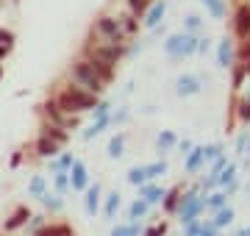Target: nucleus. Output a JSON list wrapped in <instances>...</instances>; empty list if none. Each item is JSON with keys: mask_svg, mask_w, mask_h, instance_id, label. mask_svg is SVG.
Listing matches in <instances>:
<instances>
[{"mask_svg": "<svg viewBox=\"0 0 250 236\" xmlns=\"http://www.w3.org/2000/svg\"><path fill=\"white\" fill-rule=\"evenodd\" d=\"M56 103H59V109H62V111H67V114H75V117H81L83 111L95 109V103H98V95H89L86 89H81V86L70 83V86H64V89L59 92Z\"/></svg>", "mask_w": 250, "mask_h": 236, "instance_id": "f257e3e1", "label": "nucleus"}, {"mask_svg": "<svg viewBox=\"0 0 250 236\" xmlns=\"http://www.w3.org/2000/svg\"><path fill=\"white\" fill-rule=\"evenodd\" d=\"M72 83L81 86V89H86L89 95H100V92L106 89V81L92 70V64L86 59H81V61L72 64Z\"/></svg>", "mask_w": 250, "mask_h": 236, "instance_id": "f03ea898", "label": "nucleus"}, {"mask_svg": "<svg viewBox=\"0 0 250 236\" xmlns=\"http://www.w3.org/2000/svg\"><path fill=\"white\" fill-rule=\"evenodd\" d=\"M86 56H89V61H100L106 67H114L125 56V45L123 42H103L100 39L95 45H86Z\"/></svg>", "mask_w": 250, "mask_h": 236, "instance_id": "7ed1b4c3", "label": "nucleus"}, {"mask_svg": "<svg viewBox=\"0 0 250 236\" xmlns=\"http://www.w3.org/2000/svg\"><path fill=\"white\" fill-rule=\"evenodd\" d=\"M164 53L170 59H187V56L197 53V37L195 34H172L164 42Z\"/></svg>", "mask_w": 250, "mask_h": 236, "instance_id": "20e7f679", "label": "nucleus"}, {"mask_svg": "<svg viewBox=\"0 0 250 236\" xmlns=\"http://www.w3.org/2000/svg\"><path fill=\"white\" fill-rule=\"evenodd\" d=\"M203 209H206V206H203V197H197V192L192 189V192H187V195L178 200V209H175V211H178L181 222H184V225H189V222H195L197 214H200Z\"/></svg>", "mask_w": 250, "mask_h": 236, "instance_id": "39448f33", "label": "nucleus"}, {"mask_svg": "<svg viewBox=\"0 0 250 236\" xmlns=\"http://www.w3.org/2000/svg\"><path fill=\"white\" fill-rule=\"evenodd\" d=\"M42 114L50 119V125H59V128H64V131L78 125V117H75V114H67V111H62L56 100H47L45 106H42Z\"/></svg>", "mask_w": 250, "mask_h": 236, "instance_id": "423d86ee", "label": "nucleus"}, {"mask_svg": "<svg viewBox=\"0 0 250 236\" xmlns=\"http://www.w3.org/2000/svg\"><path fill=\"white\" fill-rule=\"evenodd\" d=\"M95 34H98V39H103V42H125V39L120 37V20L108 17V14L95 22Z\"/></svg>", "mask_w": 250, "mask_h": 236, "instance_id": "0eeeda50", "label": "nucleus"}, {"mask_svg": "<svg viewBox=\"0 0 250 236\" xmlns=\"http://www.w3.org/2000/svg\"><path fill=\"white\" fill-rule=\"evenodd\" d=\"M67 178H70L72 192H86V186H89V170H86V164L75 158L70 167V173H67Z\"/></svg>", "mask_w": 250, "mask_h": 236, "instance_id": "6e6552de", "label": "nucleus"}, {"mask_svg": "<svg viewBox=\"0 0 250 236\" xmlns=\"http://www.w3.org/2000/svg\"><path fill=\"white\" fill-rule=\"evenodd\" d=\"M233 34L239 39H250V3H239L233 14Z\"/></svg>", "mask_w": 250, "mask_h": 236, "instance_id": "1a4fd4ad", "label": "nucleus"}, {"mask_svg": "<svg viewBox=\"0 0 250 236\" xmlns=\"http://www.w3.org/2000/svg\"><path fill=\"white\" fill-rule=\"evenodd\" d=\"M175 86H178L181 98H192V95H197V92L203 89V81H200L197 75H181Z\"/></svg>", "mask_w": 250, "mask_h": 236, "instance_id": "9d476101", "label": "nucleus"}, {"mask_svg": "<svg viewBox=\"0 0 250 236\" xmlns=\"http://www.w3.org/2000/svg\"><path fill=\"white\" fill-rule=\"evenodd\" d=\"M59 147L62 145H56L53 139H47V137H39L36 139V156H42V158H56L59 156Z\"/></svg>", "mask_w": 250, "mask_h": 236, "instance_id": "9b49d317", "label": "nucleus"}, {"mask_svg": "<svg viewBox=\"0 0 250 236\" xmlns=\"http://www.w3.org/2000/svg\"><path fill=\"white\" fill-rule=\"evenodd\" d=\"M161 197H164V189L156 186V183H142L139 186V200H145L147 206L150 203H161Z\"/></svg>", "mask_w": 250, "mask_h": 236, "instance_id": "f8f14e48", "label": "nucleus"}, {"mask_svg": "<svg viewBox=\"0 0 250 236\" xmlns=\"http://www.w3.org/2000/svg\"><path fill=\"white\" fill-rule=\"evenodd\" d=\"M206 164V158H203V147H192L189 150V156H187V161H184V170H187L189 175H195L200 167Z\"/></svg>", "mask_w": 250, "mask_h": 236, "instance_id": "ddd939ff", "label": "nucleus"}, {"mask_svg": "<svg viewBox=\"0 0 250 236\" xmlns=\"http://www.w3.org/2000/svg\"><path fill=\"white\" fill-rule=\"evenodd\" d=\"M164 11H167V3L164 0H156L150 9H147V17H145V25L147 28H156L161 22V17H164Z\"/></svg>", "mask_w": 250, "mask_h": 236, "instance_id": "4468645a", "label": "nucleus"}, {"mask_svg": "<svg viewBox=\"0 0 250 236\" xmlns=\"http://www.w3.org/2000/svg\"><path fill=\"white\" fill-rule=\"evenodd\" d=\"M217 61H220V67H231V61H233V42L228 37L220 42V47H217Z\"/></svg>", "mask_w": 250, "mask_h": 236, "instance_id": "2eb2a0df", "label": "nucleus"}, {"mask_svg": "<svg viewBox=\"0 0 250 236\" xmlns=\"http://www.w3.org/2000/svg\"><path fill=\"white\" fill-rule=\"evenodd\" d=\"M28 219H31V211H28L25 206H20V209L14 211L11 217H6V231H17V228L25 225Z\"/></svg>", "mask_w": 250, "mask_h": 236, "instance_id": "dca6fc26", "label": "nucleus"}, {"mask_svg": "<svg viewBox=\"0 0 250 236\" xmlns=\"http://www.w3.org/2000/svg\"><path fill=\"white\" fill-rule=\"evenodd\" d=\"M83 206H86V214L95 217L98 214V206H100V186H86V200H83Z\"/></svg>", "mask_w": 250, "mask_h": 236, "instance_id": "f3484780", "label": "nucleus"}, {"mask_svg": "<svg viewBox=\"0 0 250 236\" xmlns=\"http://www.w3.org/2000/svg\"><path fill=\"white\" fill-rule=\"evenodd\" d=\"M39 137H47V139H53L56 145H64V142L70 139V134H67L64 128H59V125H50V122H47V125H42V134H39Z\"/></svg>", "mask_w": 250, "mask_h": 236, "instance_id": "a211bd4d", "label": "nucleus"}, {"mask_svg": "<svg viewBox=\"0 0 250 236\" xmlns=\"http://www.w3.org/2000/svg\"><path fill=\"white\" fill-rule=\"evenodd\" d=\"M36 236H72V228L67 222H59V225H45L39 228V234Z\"/></svg>", "mask_w": 250, "mask_h": 236, "instance_id": "6ab92c4d", "label": "nucleus"}, {"mask_svg": "<svg viewBox=\"0 0 250 236\" xmlns=\"http://www.w3.org/2000/svg\"><path fill=\"white\" fill-rule=\"evenodd\" d=\"M72 153H62V156H56L53 161H50V170L53 173H70V167H72Z\"/></svg>", "mask_w": 250, "mask_h": 236, "instance_id": "aec40b11", "label": "nucleus"}, {"mask_svg": "<svg viewBox=\"0 0 250 236\" xmlns=\"http://www.w3.org/2000/svg\"><path fill=\"white\" fill-rule=\"evenodd\" d=\"M117 20H120V37L128 39L136 31V17L134 14H123V17H117Z\"/></svg>", "mask_w": 250, "mask_h": 236, "instance_id": "412c9836", "label": "nucleus"}, {"mask_svg": "<svg viewBox=\"0 0 250 236\" xmlns=\"http://www.w3.org/2000/svg\"><path fill=\"white\" fill-rule=\"evenodd\" d=\"M159 175H167V161L161 158V161H153V164H145V178L153 181V178H159Z\"/></svg>", "mask_w": 250, "mask_h": 236, "instance_id": "4be33fe9", "label": "nucleus"}, {"mask_svg": "<svg viewBox=\"0 0 250 236\" xmlns=\"http://www.w3.org/2000/svg\"><path fill=\"white\" fill-rule=\"evenodd\" d=\"M47 192V183H45V178H42V175H34V178H31V183H28V195H31V197H42V195H45Z\"/></svg>", "mask_w": 250, "mask_h": 236, "instance_id": "5701e85b", "label": "nucleus"}, {"mask_svg": "<svg viewBox=\"0 0 250 236\" xmlns=\"http://www.w3.org/2000/svg\"><path fill=\"white\" fill-rule=\"evenodd\" d=\"M108 125H111V119H108V117H103V119H95V122H92V125L86 128V131H83V139H95L98 134H103V131H106Z\"/></svg>", "mask_w": 250, "mask_h": 236, "instance_id": "b1692460", "label": "nucleus"}, {"mask_svg": "<svg viewBox=\"0 0 250 236\" xmlns=\"http://www.w3.org/2000/svg\"><path fill=\"white\" fill-rule=\"evenodd\" d=\"M206 9H208V14L214 20H223L225 17V0H200Z\"/></svg>", "mask_w": 250, "mask_h": 236, "instance_id": "393cba45", "label": "nucleus"}, {"mask_svg": "<svg viewBox=\"0 0 250 236\" xmlns=\"http://www.w3.org/2000/svg\"><path fill=\"white\" fill-rule=\"evenodd\" d=\"M231 222H233V209H231V206H223V209L217 211V217H214L211 225H214V228H225V225H231Z\"/></svg>", "mask_w": 250, "mask_h": 236, "instance_id": "a878e982", "label": "nucleus"}, {"mask_svg": "<svg viewBox=\"0 0 250 236\" xmlns=\"http://www.w3.org/2000/svg\"><path fill=\"white\" fill-rule=\"evenodd\" d=\"M123 147H125V134H117V137L108 139V156L111 158H120L123 156Z\"/></svg>", "mask_w": 250, "mask_h": 236, "instance_id": "bb28decb", "label": "nucleus"}, {"mask_svg": "<svg viewBox=\"0 0 250 236\" xmlns=\"http://www.w3.org/2000/svg\"><path fill=\"white\" fill-rule=\"evenodd\" d=\"M120 203H123V200H120V195H117V192H111V195L106 197V219H114L117 217Z\"/></svg>", "mask_w": 250, "mask_h": 236, "instance_id": "cd10ccee", "label": "nucleus"}, {"mask_svg": "<svg viewBox=\"0 0 250 236\" xmlns=\"http://www.w3.org/2000/svg\"><path fill=\"white\" fill-rule=\"evenodd\" d=\"M156 145H159L161 153H167V150H172V147L178 145V139H175V134H172V131H164V134L159 137V142H156Z\"/></svg>", "mask_w": 250, "mask_h": 236, "instance_id": "c85d7f7f", "label": "nucleus"}, {"mask_svg": "<svg viewBox=\"0 0 250 236\" xmlns=\"http://www.w3.org/2000/svg\"><path fill=\"white\" fill-rule=\"evenodd\" d=\"M161 200H164V209H167V211H175V209H178V200H181V186H175L172 192H167Z\"/></svg>", "mask_w": 250, "mask_h": 236, "instance_id": "c756f323", "label": "nucleus"}, {"mask_svg": "<svg viewBox=\"0 0 250 236\" xmlns=\"http://www.w3.org/2000/svg\"><path fill=\"white\" fill-rule=\"evenodd\" d=\"M145 214H147V203H145V200H134V203H131V209H128V217L134 219H142Z\"/></svg>", "mask_w": 250, "mask_h": 236, "instance_id": "7c9ffc66", "label": "nucleus"}, {"mask_svg": "<svg viewBox=\"0 0 250 236\" xmlns=\"http://www.w3.org/2000/svg\"><path fill=\"white\" fill-rule=\"evenodd\" d=\"M239 67L245 75H250V39H245V45L239 50Z\"/></svg>", "mask_w": 250, "mask_h": 236, "instance_id": "2f4dec72", "label": "nucleus"}, {"mask_svg": "<svg viewBox=\"0 0 250 236\" xmlns=\"http://www.w3.org/2000/svg\"><path fill=\"white\" fill-rule=\"evenodd\" d=\"M39 200H42V203H45L50 211H62V209H64V200L59 197V195H50V192H45Z\"/></svg>", "mask_w": 250, "mask_h": 236, "instance_id": "473e14b6", "label": "nucleus"}, {"mask_svg": "<svg viewBox=\"0 0 250 236\" xmlns=\"http://www.w3.org/2000/svg\"><path fill=\"white\" fill-rule=\"evenodd\" d=\"M128 183H134V186L147 183V178H145V167H131V170H128Z\"/></svg>", "mask_w": 250, "mask_h": 236, "instance_id": "72a5a7b5", "label": "nucleus"}, {"mask_svg": "<svg viewBox=\"0 0 250 236\" xmlns=\"http://www.w3.org/2000/svg\"><path fill=\"white\" fill-rule=\"evenodd\" d=\"M225 197H228L225 192H217V195H211L208 200H203V206H206V209H214V211H220V209L225 206Z\"/></svg>", "mask_w": 250, "mask_h": 236, "instance_id": "f704fd0d", "label": "nucleus"}, {"mask_svg": "<svg viewBox=\"0 0 250 236\" xmlns=\"http://www.w3.org/2000/svg\"><path fill=\"white\" fill-rule=\"evenodd\" d=\"M53 183H56V192H59V195H67V189H70L67 173H53Z\"/></svg>", "mask_w": 250, "mask_h": 236, "instance_id": "c9c22d12", "label": "nucleus"}, {"mask_svg": "<svg viewBox=\"0 0 250 236\" xmlns=\"http://www.w3.org/2000/svg\"><path fill=\"white\" fill-rule=\"evenodd\" d=\"M128 9H131L134 17H139V14H145V11L150 9V0H128Z\"/></svg>", "mask_w": 250, "mask_h": 236, "instance_id": "e433bc0d", "label": "nucleus"}, {"mask_svg": "<svg viewBox=\"0 0 250 236\" xmlns=\"http://www.w3.org/2000/svg\"><path fill=\"white\" fill-rule=\"evenodd\" d=\"M111 236H139V225L136 222H131V225H117L111 231Z\"/></svg>", "mask_w": 250, "mask_h": 236, "instance_id": "4c0bfd02", "label": "nucleus"}, {"mask_svg": "<svg viewBox=\"0 0 250 236\" xmlns=\"http://www.w3.org/2000/svg\"><path fill=\"white\" fill-rule=\"evenodd\" d=\"M25 228H28V234H39V228H45V217H39V214H31V219L25 222Z\"/></svg>", "mask_w": 250, "mask_h": 236, "instance_id": "58836bf2", "label": "nucleus"}, {"mask_svg": "<svg viewBox=\"0 0 250 236\" xmlns=\"http://www.w3.org/2000/svg\"><path fill=\"white\" fill-rule=\"evenodd\" d=\"M223 156V145H208V147H203V158L206 161H217Z\"/></svg>", "mask_w": 250, "mask_h": 236, "instance_id": "ea45409f", "label": "nucleus"}, {"mask_svg": "<svg viewBox=\"0 0 250 236\" xmlns=\"http://www.w3.org/2000/svg\"><path fill=\"white\" fill-rule=\"evenodd\" d=\"M184 25H187V31H184V34H192V31H197V28L203 25V20L197 17V14H189V17H187V22H184Z\"/></svg>", "mask_w": 250, "mask_h": 236, "instance_id": "a19ab883", "label": "nucleus"}, {"mask_svg": "<svg viewBox=\"0 0 250 236\" xmlns=\"http://www.w3.org/2000/svg\"><path fill=\"white\" fill-rule=\"evenodd\" d=\"M108 103H95V119H103V117H108Z\"/></svg>", "mask_w": 250, "mask_h": 236, "instance_id": "79ce46f5", "label": "nucleus"}, {"mask_svg": "<svg viewBox=\"0 0 250 236\" xmlns=\"http://www.w3.org/2000/svg\"><path fill=\"white\" fill-rule=\"evenodd\" d=\"M164 231H167V228H164V222H161V225L147 228V231H145V236H164Z\"/></svg>", "mask_w": 250, "mask_h": 236, "instance_id": "37998d69", "label": "nucleus"}, {"mask_svg": "<svg viewBox=\"0 0 250 236\" xmlns=\"http://www.w3.org/2000/svg\"><path fill=\"white\" fill-rule=\"evenodd\" d=\"M197 236H217V228L211 222H206V225H200V234Z\"/></svg>", "mask_w": 250, "mask_h": 236, "instance_id": "c03bdc74", "label": "nucleus"}, {"mask_svg": "<svg viewBox=\"0 0 250 236\" xmlns=\"http://www.w3.org/2000/svg\"><path fill=\"white\" fill-rule=\"evenodd\" d=\"M242 81H245V73H242V67H236V73H233V89H242Z\"/></svg>", "mask_w": 250, "mask_h": 236, "instance_id": "a18cd8bd", "label": "nucleus"}, {"mask_svg": "<svg viewBox=\"0 0 250 236\" xmlns=\"http://www.w3.org/2000/svg\"><path fill=\"white\" fill-rule=\"evenodd\" d=\"M108 119H111L114 125H117V122H125V119H128V111H125V109H120V111H114V117H108Z\"/></svg>", "mask_w": 250, "mask_h": 236, "instance_id": "49530a36", "label": "nucleus"}, {"mask_svg": "<svg viewBox=\"0 0 250 236\" xmlns=\"http://www.w3.org/2000/svg\"><path fill=\"white\" fill-rule=\"evenodd\" d=\"M239 117L245 119V122H248V119H250V98L245 100V103H242V111H239Z\"/></svg>", "mask_w": 250, "mask_h": 236, "instance_id": "de8ad7c7", "label": "nucleus"}, {"mask_svg": "<svg viewBox=\"0 0 250 236\" xmlns=\"http://www.w3.org/2000/svg\"><path fill=\"white\" fill-rule=\"evenodd\" d=\"M208 39H197V53H208Z\"/></svg>", "mask_w": 250, "mask_h": 236, "instance_id": "09e8293b", "label": "nucleus"}, {"mask_svg": "<svg viewBox=\"0 0 250 236\" xmlns=\"http://www.w3.org/2000/svg\"><path fill=\"white\" fill-rule=\"evenodd\" d=\"M9 53H11V45H3V42H0V59H6Z\"/></svg>", "mask_w": 250, "mask_h": 236, "instance_id": "8fccbe9b", "label": "nucleus"}, {"mask_svg": "<svg viewBox=\"0 0 250 236\" xmlns=\"http://www.w3.org/2000/svg\"><path fill=\"white\" fill-rule=\"evenodd\" d=\"M178 147H181V153H187V150H192V142H181Z\"/></svg>", "mask_w": 250, "mask_h": 236, "instance_id": "3c124183", "label": "nucleus"}, {"mask_svg": "<svg viewBox=\"0 0 250 236\" xmlns=\"http://www.w3.org/2000/svg\"><path fill=\"white\" fill-rule=\"evenodd\" d=\"M236 236H250V228H245V231H239Z\"/></svg>", "mask_w": 250, "mask_h": 236, "instance_id": "603ef678", "label": "nucleus"}, {"mask_svg": "<svg viewBox=\"0 0 250 236\" xmlns=\"http://www.w3.org/2000/svg\"><path fill=\"white\" fill-rule=\"evenodd\" d=\"M0 78H3V64H0Z\"/></svg>", "mask_w": 250, "mask_h": 236, "instance_id": "864d4df0", "label": "nucleus"}, {"mask_svg": "<svg viewBox=\"0 0 250 236\" xmlns=\"http://www.w3.org/2000/svg\"><path fill=\"white\" fill-rule=\"evenodd\" d=\"M0 3H3V0H0Z\"/></svg>", "mask_w": 250, "mask_h": 236, "instance_id": "5fc2aeb1", "label": "nucleus"}]
</instances>
